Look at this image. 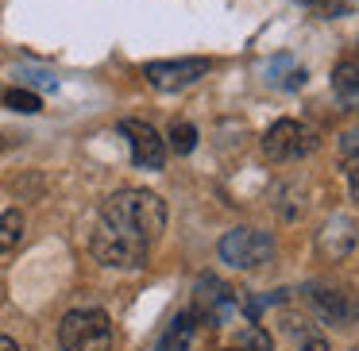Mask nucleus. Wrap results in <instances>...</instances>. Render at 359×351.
<instances>
[{"label":"nucleus","mask_w":359,"mask_h":351,"mask_svg":"<svg viewBox=\"0 0 359 351\" xmlns=\"http://www.w3.org/2000/svg\"><path fill=\"white\" fill-rule=\"evenodd\" d=\"M101 224L135 243H143V247H151L166 228V205L151 189H120V193H112L104 201Z\"/></svg>","instance_id":"f257e3e1"},{"label":"nucleus","mask_w":359,"mask_h":351,"mask_svg":"<svg viewBox=\"0 0 359 351\" xmlns=\"http://www.w3.org/2000/svg\"><path fill=\"white\" fill-rule=\"evenodd\" d=\"M112 320L101 309H74L58 324L62 351H112Z\"/></svg>","instance_id":"f03ea898"},{"label":"nucleus","mask_w":359,"mask_h":351,"mask_svg":"<svg viewBox=\"0 0 359 351\" xmlns=\"http://www.w3.org/2000/svg\"><path fill=\"white\" fill-rule=\"evenodd\" d=\"M220 259L236 270H259L274 259V240L271 232H259V228H232L220 240Z\"/></svg>","instance_id":"7ed1b4c3"},{"label":"nucleus","mask_w":359,"mask_h":351,"mask_svg":"<svg viewBox=\"0 0 359 351\" xmlns=\"http://www.w3.org/2000/svg\"><path fill=\"white\" fill-rule=\"evenodd\" d=\"M309 151H317V132H313L309 124H297V120H278V124L263 135V155L271 158V163L305 158Z\"/></svg>","instance_id":"20e7f679"},{"label":"nucleus","mask_w":359,"mask_h":351,"mask_svg":"<svg viewBox=\"0 0 359 351\" xmlns=\"http://www.w3.org/2000/svg\"><path fill=\"white\" fill-rule=\"evenodd\" d=\"M236 289L224 286L217 274H201L194 282V320H205V324H224L228 317L236 312Z\"/></svg>","instance_id":"39448f33"},{"label":"nucleus","mask_w":359,"mask_h":351,"mask_svg":"<svg viewBox=\"0 0 359 351\" xmlns=\"http://www.w3.org/2000/svg\"><path fill=\"white\" fill-rule=\"evenodd\" d=\"M309 297L317 305V312L336 328H348L359 320V294L344 282H313L309 286Z\"/></svg>","instance_id":"423d86ee"},{"label":"nucleus","mask_w":359,"mask_h":351,"mask_svg":"<svg viewBox=\"0 0 359 351\" xmlns=\"http://www.w3.org/2000/svg\"><path fill=\"white\" fill-rule=\"evenodd\" d=\"M209 74V58H174V62H147L143 78L151 81V89L158 93H178L189 89L194 81H201Z\"/></svg>","instance_id":"0eeeda50"},{"label":"nucleus","mask_w":359,"mask_h":351,"mask_svg":"<svg viewBox=\"0 0 359 351\" xmlns=\"http://www.w3.org/2000/svg\"><path fill=\"white\" fill-rule=\"evenodd\" d=\"M147 251H151V247H143V243L128 240V235L112 232V228H104V224L93 232V255H97V263H104V266L140 270V266L147 263Z\"/></svg>","instance_id":"6e6552de"},{"label":"nucleus","mask_w":359,"mask_h":351,"mask_svg":"<svg viewBox=\"0 0 359 351\" xmlns=\"http://www.w3.org/2000/svg\"><path fill=\"white\" fill-rule=\"evenodd\" d=\"M120 135H124L128 147H132L135 166H143V170H163L166 139L151 124H143V120H124V124H120Z\"/></svg>","instance_id":"1a4fd4ad"},{"label":"nucleus","mask_w":359,"mask_h":351,"mask_svg":"<svg viewBox=\"0 0 359 351\" xmlns=\"http://www.w3.org/2000/svg\"><path fill=\"white\" fill-rule=\"evenodd\" d=\"M355 240H359L355 224H351L348 216H332V220H328V224L317 232V255L328 259V263H336V259L351 255Z\"/></svg>","instance_id":"9d476101"},{"label":"nucleus","mask_w":359,"mask_h":351,"mask_svg":"<svg viewBox=\"0 0 359 351\" xmlns=\"http://www.w3.org/2000/svg\"><path fill=\"white\" fill-rule=\"evenodd\" d=\"M194 332H197L194 312H182V317H174L170 324H166L163 340H158V351H189V343H194Z\"/></svg>","instance_id":"9b49d317"},{"label":"nucleus","mask_w":359,"mask_h":351,"mask_svg":"<svg viewBox=\"0 0 359 351\" xmlns=\"http://www.w3.org/2000/svg\"><path fill=\"white\" fill-rule=\"evenodd\" d=\"M20 240H24V216H20L16 209L0 212V255H8Z\"/></svg>","instance_id":"f8f14e48"},{"label":"nucleus","mask_w":359,"mask_h":351,"mask_svg":"<svg viewBox=\"0 0 359 351\" xmlns=\"http://www.w3.org/2000/svg\"><path fill=\"white\" fill-rule=\"evenodd\" d=\"M332 85H336V93H340V97L355 101V97H359V62H344V66H336Z\"/></svg>","instance_id":"ddd939ff"},{"label":"nucleus","mask_w":359,"mask_h":351,"mask_svg":"<svg viewBox=\"0 0 359 351\" xmlns=\"http://www.w3.org/2000/svg\"><path fill=\"white\" fill-rule=\"evenodd\" d=\"M166 143L174 147V155H189V151L197 147V128L186 124V120H178V124H170V135H166Z\"/></svg>","instance_id":"4468645a"},{"label":"nucleus","mask_w":359,"mask_h":351,"mask_svg":"<svg viewBox=\"0 0 359 351\" xmlns=\"http://www.w3.org/2000/svg\"><path fill=\"white\" fill-rule=\"evenodd\" d=\"M4 104H8V109H16V112H27V116L43 109V101L32 93V89H8V93H4Z\"/></svg>","instance_id":"2eb2a0df"},{"label":"nucleus","mask_w":359,"mask_h":351,"mask_svg":"<svg viewBox=\"0 0 359 351\" xmlns=\"http://www.w3.org/2000/svg\"><path fill=\"white\" fill-rule=\"evenodd\" d=\"M240 351H274V340L266 336V328H243L240 332Z\"/></svg>","instance_id":"dca6fc26"},{"label":"nucleus","mask_w":359,"mask_h":351,"mask_svg":"<svg viewBox=\"0 0 359 351\" xmlns=\"http://www.w3.org/2000/svg\"><path fill=\"white\" fill-rule=\"evenodd\" d=\"M348 189H351V197L359 201V158H351V163H348Z\"/></svg>","instance_id":"f3484780"},{"label":"nucleus","mask_w":359,"mask_h":351,"mask_svg":"<svg viewBox=\"0 0 359 351\" xmlns=\"http://www.w3.org/2000/svg\"><path fill=\"white\" fill-rule=\"evenodd\" d=\"M297 351H328V340H325V336H309Z\"/></svg>","instance_id":"a211bd4d"},{"label":"nucleus","mask_w":359,"mask_h":351,"mask_svg":"<svg viewBox=\"0 0 359 351\" xmlns=\"http://www.w3.org/2000/svg\"><path fill=\"white\" fill-rule=\"evenodd\" d=\"M0 351H20L16 340H8V336H0Z\"/></svg>","instance_id":"6ab92c4d"},{"label":"nucleus","mask_w":359,"mask_h":351,"mask_svg":"<svg viewBox=\"0 0 359 351\" xmlns=\"http://www.w3.org/2000/svg\"><path fill=\"white\" fill-rule=\"evenodd\" d=\"M302 4H309V8H320V4H325V0H302Z\"/></svg>","instance_id":"aec40b11"},{"label":"nucleus","mask_w":359,"mask_h":351,"mask_svg":"<svg viewBox=\"0 0 359 351\" xmlns=\"http://www.w3.org/2000/svg\"><path fill=\"white\" fill-rule=\"evenodd\" d=\"M351 351H359V347H351Z\"/></svg>","instance_id":"412c9836"},{"label":"nucleus","mask_w":359,"mask_h":351,"mask_svg":"<svg viewBox=\"0 0 359 351\" xmlns=\"http://www.w3.org/2000/svg\"><path fill=\"white\" fill-rule=\"evenodd\" d=\"M355 47H359V43H355Z\"/></svg>","instance_id":"4be33fe9"},{"label":"nucleus","mask_w":359,"mask_h":351,"mask_svg":"<svg viewBox=\"0 0 359 351\" xmlns=\"http://www.w3.org/2000/svg\"><path fill=\"white\" fill-rule=\"evenodd\" d=\"M236 351H240V347H236Z\"/></svg>","instance_id":"5701e85b"}]
</instances>
